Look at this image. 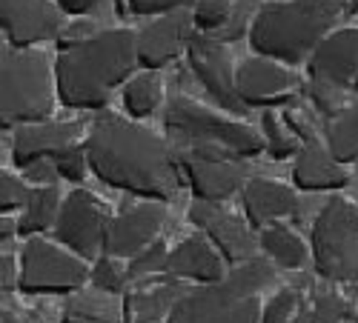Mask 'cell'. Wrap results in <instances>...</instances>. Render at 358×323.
<instances>
[{"label": "cell", "mask_w": 358, "mask_h": 323, "mask_svg": "<svg viewBox=\"0 0 358 323\" xmlns=\"http://www.w3.org/2000/svg\"><path fill=\"white\" fill-rule=\"evenodd\" d=\"M166 132L187 143L189 149H203L238 160L258 158L264 149V135L244 121L224 117L189 98H169L164 106Z\"/></svg>", "instance_id": "cell-5"}, {"label": "cell", "mask_w": 358, "mask_h": 323, "mask_svg": "<svg viewBox=\"0 0 358 323\" xmlns=\"http://www.w3.org/2000/svg\"><path fill=\"white\" fill-rule=\"evenodd\" d=\"M189 3H198V0H127V9L135 17H164L189 9Z\"/></svg>", "instance_id": "cell-37"}, {"label": "cell", "mask_w": 358, "mask_h": 323, "mask_svg": "<svg viewBox=\"0 0 358 323\" xmlns=\"http://www.w3.org/2000/svg\"><path fill=\"white\" fill-rule=\"evenodd\" d=\"M273 275L275 266L266 257L238 263V266H232V272H227L224 280L187 289L172 306L166 323H210L221 312L255 298L264 286H270Z\"/></svg>", "instance_id": "cell-7"}, {"label": "cell", "mask_w": 358, "mask_h": 323, "mask_svg": "<svg viewBox=\"0 0 358 323\" xmlns=\"http://www.w3.org/2000/svg\"><path fill=\"white\" fill-rule=\"evenodd\" d=\"M164 100V80L158 72H138L124 86V109L132 121L155 114V109Z\"/></svg>", "instance_id": "cell-27"}, {"label": "cell", "mask_w": 358, "mask_h": 323, "mask_svg": "<svg viewBox=\"0 0 358 323\" xmlns=\"http://www.w3.org/2000/svg\"><path fill=\"white\" fill-rule=\"evenodd\" d=\"M258 246H261L264 257L270 260L275 269H301L307 263V257H310V249L304 246V241L284 223L261 229L258 232Z\"/></svg>", "instance_id": "cell-25"}, {"label": "cell", "mask_w": 358, "mask_h": 323, "mask_svg": "<svg viewBox=\"0 0 358 323\" xmlns=\"http://www.w3.org/2000/svg\"><path fill=\"white\" fill-rule=\"evenodd\" d=\"M0 29L15 49H35L64 35V12L55 0H0Z\"/></svg>", "instance_id": "cell-12"}, {"label": "cell", "mask_w": 358, "mask_h": 323, "mask_svg": "<svg viewBox=\"0 0 358 323\" xmlns=\"http://www.w3.org/2000/svg\"><path fill=\"white\" fill-rule=\"evenodd\" d=\"M255 12H258V9H252V0H241V3H232V15H229L227 26L221 29L218 35H213V38H218L221 43H232V40H238V38L250 35V26H252Z\"/></svg>", "instance_id": "cell-35"}, {"label": "cell", "mask_w": 358, "mask_h": 323, "mask_svg": "<svg viewBox=\"0 0 358 323\" xmlns=\"http://www.w3.org/2000/svg\"><path fill=\"white\" fill-rule=\"evenodd\" d=\"M184 292H187L184 283H178L172 278L146 280L143 286L129 289L121 298L124 301V320L121 323H158V320L169 317L172 306L178 303V298H181Z\"/></svg>", "instance_id": "cell-22"}, {"label": "cell", "mask_w": 358, "mask_h": 323, "mask_svg": "<svg viewBox=\"0 0 358 323\" xmlns=\"http://www.w3.org/2000/svg\"><path fill=\"white\" fill-rule=\"evenodd\" d=\"M29 195H32V183L17 178L12 172H0V212L3 215H20L23 206L29 203Z\"/></svg>", "instance_id": "cell-33"}, {"label": "cell", "mask_w": 358, "mask_h": 323, "mask_svg": "<svg viewBox=\"0 0 358 323\" xmlns=\"http://www.w3.org/2000/svg\"><path fill=\"white\" fill-rule=\"evenodd\" d=\"M358 77V26L330 32L307 61L310 86L344 92Z\"/></svg>", "instance_id": "cell-16"}, {"label": "cell", "mask_w": 358, "mask_h": 323, "mask_svg": "<svg viewBox=\"0 0 358 323\" xmlns=\"http://www.w3.org/2000/svg\"><path fill=\"white\" fill-rule=\"evenodd\" d=\"M127 260H117L109 255H98L89 266V283L101 292H109V295H127V283H129V272L124 266Z\"/></svg>", "instance_id": "cell-30"}, {"label": "cell", "mask_w": 358, "mask_h": 323, "mask_svg": "<svg viewBox=\"0 0 358 323\" xmlns=\"http://www.w3.org/2000/svg\"><path fill=\"white\" fill-rule=\"evenodd\" d=\"M52 163H55L57 174H61L64 181H69V183H83L86 172H92V169H89L86 143H78V146H72V149H66L64 155H57Z\"/></svg>", "instance_id": "cell-34"}, {"label": "cell", "mask_w": 358, "mask_h": 323, "mask_svg": "<svg viewBox=\"0 0 358 323\" xmlns=\"http://www.w3.org/2000/svg\"><path fill=\"white\" fill-rule=\"evenodd\" d=\"M187 61H189V69L198 77V83L215 98V103L224 112L238 114V117L247 112V106L241 103L238 89H235V63H232L227 43H221L213 35L195 32L187 46Z\"/></svg>", "instance_id": "cell-11"}, {"label": "cell", "mask_w": 358, "mask_h": 323, "mask_svg": "<svg viewBox=\"0 0 358 323\" xmlns=\"http://www.w3.org/2000/svg\"><path fill=\"white\" fill-rule=\"evenodd\" d=\"M103 0H55V6L64 15H72V17H83L89 12H95Z\"/></svg>", "instance_id": "cell-40"}, {"label": "cell", "mask_w": 358, "mask_h": 323, "mask_svg": "<svg viewBox=\"0 0 358 323\" xmlns=\"http://www.w3.org/2000/svg\"><path fill=\"white\" fill-rule=\"evenodd\" d=\"M0 278H3V280H0V283H3V295L20 289V257L3 252V260H0Z\"/></svg>", "instance_id": "cell-39"}, {"label": "cell", "mask_w": 358, "mask_h": 323, "mask_svg": "<svg viewBox=\"0 0 358 323\" xmlns=\"http://www.w3.org/2000/svg\"><path fill=\"white\" fill-rule=\"evenodd\" d=\"M324 143L338 163L358 160V98L350 100L324 129Z\"/></svg>", "instance_id": "cell-26"}, {"label": "cell", "mask_w": 358, "mask_h": 323, "mask_svg": "<svg viewBox=\"0 0 358 323\" xmlns=\"http://www.w3.org/2000/svg\"><path fill=\"white\" fill-rule=\"evenodd\" d=\"M344 315H347V306L336 292H315V298L310 303L313 323H341Z\"/></svg>", "instance_id": "cell-36"}, {"label": "cell", "mask_w": 358, "mask_h": 323, "mask_svg": "<svg viewBox=\"0 0 358 323\" xmlns=\"http://www.w3.org/2000/svg\"><path fill=\"white\" fill-rule=\"evenodd\" d=\"M3 323H29L26 317H20L17 312H12V309H6L3 306Z\"/></svg>", "instance_id": "cell-41"}, {"label": "cell", "mask_w": 358, "mask_h": 323, "mask_svg": "<svg viewBox=\"0 0 358 323\" xmlns=\"http://www.w3.org/2000/svg\"><path fill=\"white\" fill-rule=\"evenodd\" d=\"M221 252L206 241V234H192V238L181 241L175 249H169L166 257V278L184 283V286H206L218 283L227 278Z\"/></svg>", "instance_id": "cell-19"}, {"label": "cell", "mask_w": 358, "mask_h": 323, "mask_svg": "<svg viewBox=\"0 0 358 323\" xmlns=\"http://www.w3.org/2000/svg\"><path fill=\"white\" fill-rule=\"evenodd\" d=\"M210 323H261V306L255 298L244 301V303H238L227 312H221L218 317H213Z\"/></svg>", "instance_id": "cell-38"}, {"label": "cell", "mask_w": 358, "mask_h": 323, "mask_svg": "<svg viewBox=\"0 0 358 323\" xmlns=\"http://www.w3.org/2000/svg\"><path fill=\"white\" fill-rule=\"evenodd\" d=\"M80 135H83L80 123H52V121H43V123L20 126V129H15V137H12V163L23 172L32 163L55 160L57 155H64L66 149L78 146Z\"/></svg>", "instance_id": "cell-18"}, {"label": "cell", "mask_w": 358, "mask_h": 323, "mask_svg": "<svg viewBox=\"0 0 358 323\" xmlns=\"http://www.w3.org/2000/svg\"><path fill=\"white\" fill-rule=\"evenodd\" d=\"M138 66L132 29H103L89 40L61 49L55 57L57 100L66 109L101 112L117 86H127Z\"/></svg>", "instance_id": "cell-2"}, {"label": "cell", "mask_w": 358, "mask_h": 323, "mask_svg": "<svg viewBox=\"0 0 358 323\" xmlns=\"http://www.w3.org/2000/svg\"><path fill=\"white\" fill-rule=\"evenodd\" d=\"M86 155L92 174L143 200H169L181 189L184 178L178 158L152 129L141 126L132 117L103 112L86 135Z\"/></svg>", "instance_id": "cell-1"}, {"label": "cell", "mask_w": 358, "mask_h": 323, "mask_svg": "<svg viewBox=\"0 0 358 323\" xmlns=\"http://www.w3.org/2000/svg\"><path fill=\"white\" fill-rule=\"evenodd\" d=\"M112 215L106 203L86 189H72L57 212L52 238L83 260H95L103 252V234Z\"/></svg>", "instance_id": "cell-9"}, {"label": "cell", "mask_w": 358, "mask_h": 323, "mask_svg": "<svg viewBox=\"0 0 358 323\" xmlns=\"http://www.w3.org/2000/svg\"><path fill=\"white\" fill-rule=\"evenodd\" d=\"M164 223H166V209L158 200L141 203V206L121 212V215H112L106 234H103L101 255H109L117 260H132L135 255H141L143 249L161 241Z\"/></svg>", "instance_id": "cell-15"}, {"label": "cell", "mask_w": 358, "mask_h": 323, "mask_svg": "<svg viewBox=\"0 0 358 323\" xmlns=\"http://www.w3.org/2000/svg\"><path fill=\"white\" fill-rule=\"evenodd\" d=\"M229 3H232V0H229Z\"/></svg>", "instance_id": "cell-44"}, {"label": "cell", "mask_w": 358, "mask_h": 323, "mask_svg": "<svg viewBox=\"0 0 358 323\" xmlns=\"http://www.w3.org/2000/svg\"><path fill=\"white\" fill-rule=\"evenodd\" d=\"M292 160V186L298 192H338L350 181L344 163H338L321 140L304 143Z\"/></svg>", "instance_id": "cell-21"}, {"label": "cell", "mask_w": 358, "mask_h": 323, "mask_svg": "<svg viewBox=\"0 0 358 323\" xmlns=\"http://www.w3.org/2000/svg\"><path fill=\"white\" fill-rule=\"evenodd\" d=\"M61 189L57 183L52 186H32V195H29V203L23 206V212L17 215V229H20V238H41L43 232L55 229L57 212H61Z\"/></svg>", "instance_id": "cell-24"}, {"label": "cell", "mask_w": 358, "mask_h": 323, "mask_svg": "<svg viewBox=\"0 0 358 323\" xmlns=\"http://www.w3.org/2000/svg\"><path fill=\"white\" fill-rule=\"evenodd\" d=\"M241 206H244L247 223L261 232L298 212V189L273 178H252L241 189Z\"/></svg>", "instance_id": "cell-20"}, {"label": "cell", "mask_w": 358, "mask_h": 323, "mask_svg": "<svg viewBox=\"0 0 358 323\" xmlns=\"http://www.w3.org/2000/svg\"><path fill=\"white\" fill-rule=\"evenodd\" d=\"M175 158L181 178L195 200L224 203L247 186V163L238 158L203 152V149H181Z\"/></svg>", "instance_id": "cell-10"}, {"label": "cell", "mask_w": 358, "mask_h": 323, "mask_svg": "<svg viewBox=\"0 0 358 323\" xmlns=\"http://www.w3.org/2000/svg\"><path fill=\"white\" fill-rule=\"evenodd\" d=\"M195 35L192 12L181 9L164 17H152V23L141 26L135 32V49H138V66L143 72H158L169 66L178 54H184L189 40Z\"/></svg>", "instance_id": "cell-14"}, {"label": "cell", "mask_w": 358, "mask_h": 323, "mask_svg": "<svg viewBox=\"0 0 358 323\" xmlns=\"http://www.w3.org/2000/svg\"><path fill=\"white\" fill-rule=\"evenodd\" d=\"M235 89L247 109H275L292 98V72L270 57L252 54L235 69Z\"/></svg>", "instance_id": "cell-17"}, {"label": "cell", "mask_w": 358, "mask_h": 323, "mask_svg": "<svg viewBox=\"0 0 358 323\" xmlns=\"http://www.w3.org/2000/svg\"><path fill=\"white\" fill-rule=\"evenodd\" d=\"M355 323H358V312H355Z\"/></svg>", "instance_id": "cell-43"}, {"label": "cell", "mask_w": 358, "mask_h": 323, "mask_svg": "<svg viewBox=\"0 0 358 323\" xmlns=\"http://www.w3.org/2000/svg\"><path fill=\"white\" fill-rule=\"evenodd\" d=\"M232 15L229 0H198L192 6V23L201 35H218Z\"/></svg>", "instance_id": "cell-32"}, {"label": "cell", "mask_w": 358, "mask_h": 323, "mask_svg": "<svg viewBox=\"0 0 358 323\" xmlns=\"http://www.w3.org/2000/svg\"><path fill=\"white\" fill-rule=\"evenodd\" d=\"M310 257L324 280L358 283V206L333 195L313 220Z\"/></svg>", "instance_id": "cell-6"}, {"label": "cell", "mask_w": 358, "mask_h": 323, "mask_svg": "<svg viewBox=\"0 0 358 323\" xmlns=\"http://www.w3.org/2000/svg\"><path fill=\"white\" fill-rule=\"evenodd\" d=\"M20 292L26 295H75L89 283V260L61 243L29 238L20 249Z\"/></svg>", "instance_id": "cell-8"}, {"label": "cell", "mask_w": 358, "mask_h": 323, "mask_svg": "<svg viewBox=\"0 0 358 323\" xmlns=\"http://www.w3.org/2000/svg\"><path fill=\"white\" fill-rule=\"evenodd\" d=\"M189 223L206 234L221 257L232 266L238 263H247L252 257H258V234H252V226L238 220L232 212H227L221 203H206V200H192L189 206Z\"/></svg>", "instance_id": "cell-13"}, {"label": "cell", "mask_w": 358, "mask_h": 323, "mask_svg": "<svg viewBox=\"0 0 358 323\" xmlns=\"http://www.w3.org/2000/svg\"><path fill=\"white\" fill-rule=\"evenodd\" d=\"M57 100L55 63L41 49L3 46L0 57V123L20 129L52 117Z\"/></svg>", "instance_id": "cell-4"}, {"label": "cell", "mask_w": 358, "mask_h": 323, "mask_svg": "<svg viewBox=\"0 0 358 323\" xmlns=\"http://www.w3.org/2000/svg\"><path fill=\"white\" fill-rule=\"evenodd\" d=\"M261 135H264V146L270 149V155L275 160H287V158H295L298 149H301V137H298L289 126V121L284 114L273 112V109H264V117H261Z\"/></svg>", "instance_id": "cell-28"}, {"label": "cell", "mask_w": 358, "mask_h": 323, "mask_svg": "<svg viewBox=\"0 0 358 323\" xmlns=\"http://www.w3.org/2000/svg\"><path fill=\"white\" fill-rule=\"evenodd\" d=\"M261 323H313L310 303L301 298V292L281 289L261 306Z\"/></svg>", "instance_id": "cell-29"}, {"label": "cell", "mask_w": 358, "mask_h": 323, "mask_svg": "<svg viewBox=\"0 0 358 323\" xmlns=\"http://www.w3.org/2000/svg\"><path fill=\"white\" fill-rule=\"evenodd\" d=\"M344 9L336 0H275L255 12L250 46L255 54L284 66H301L318 43L336 32Z\"/></svg>", "instance_id": "cell-3"}, {"label": "cell", "mask_w": 358, "mask_h": 323, "mask_svg": "<svg viewBox=\"0 0 358 323\" xmlns=\"http://www.w3.org/2000/svg\"><path fill=\"white\" fill-rule=\"evenodd\" d=\"M166 257H169V249L164 241H158L141 255H135L132 260H127L129 283H146V280H155L158 275H166Z\"/></svg>", "instance_id": "cell-31"}, {"label": "cell", "mask_w": 358, "mask_h": 323, "mask_svg": "<svg viewBox=\"0 0 358 323\" xmlns=\"http://www.w3.org/2000/svg\"><path fill=\"white\" fill-rule=\"evenodd\" d=\"M124 320V301H117V295L101 289L89 292H75L66 301L61 312V323H121Z\"/></svg>", "instance_id": "cell-23"}, {"label": "cell", "mask_w": 358, "mask_h": 323, "mask_svg": "<svg viewBox=\"0 0 358 323\" xmlns=\"http://www.w3.org/2000/svg\"><path fill=\"white\" fill-rule=\"evenodd\" d=\"M347 15H350V17L358 15V0H350V3H347Z\"/></svg>", "instance_id": "cell-42"}]
</instances>
